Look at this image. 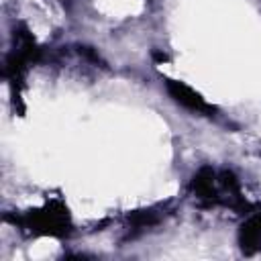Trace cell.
Returning <instances> with one entry per match:
<instances>
[{"instance_id": "cell-1", "label": "cell", "mask_w": 261, "mask_h": 261, "mask_svg": "<svg viewBox=\"0 0 261 261\" xmlns=\"http://www.w3.org/2000/svg\"><path fill=\"white\" fill-rule=\"evenodd\" d=\"M6 220L14 226L22 228L29 234L35 237H53V239H65L71 232V216L63 202L49 200L39 208H31L22 214L10 216L6 214Z\"/></svg>"}, {"instance_id": "cell-2", "label": "cell", "mask_w": 261, "mask_h": 261, "mask_svg": "<svg viewBox=\"0 0 261 261\" xmlns=\"http://www.w3.org/2000/svg\"><path fill=\"white\" fill-rule=\"evenodd\" d=\"M188 190L204 206H222V192H220L218 171L214 167H210V165L200 167L192 175Z\"/></svg>"}, {"instance_id": "cell-3", "label": "cell", "mask_w": 261, "mask_h": 261, "mask_svg": "<svg viewBox=\"0 0 261 261\" xmlns=\"http://www.w3.org/2000/svg\"><path fill=\"white\" fill-rule=\"evenodd\" d=\"M165 90H167V94L171 96L173 102H177L179 106H184V108H188V110H192L196 114L214 116V112H216V108L210 102H206V98L200 92H196L194 88H190L184 82L165 80Z\"/></svg>"}, {"instance_id": "cell-4", "label": "cell", "mask_w": 261, "mask_h": 261, "mask_svg": "<svg viewBox=\"0 0 261 261\" xmlns=\"http://www.w3.org/2000/svg\"><path fill=\"white\" fill-rule=\"evenodd\" d=\"M239 247L245 255H253L261 249V212L251 214L239 228Z\"/></svg>"}, {"instance_id": "cell-5", "label": "cell", "mask_w": 261, "mask_h": 261, "mask_svg": "<svg viewBox=\"0 0 261 261\" xmlns=\"http://www.w3.org/2000/svg\"><path fill=\"white\" fill-rule=\"evenodd\" d=\"M161 212H157L155 208H143V210H135L128 214V224L133 230H145L149 226H155L161 220Z\"/></svg>"}, {"instance_id": "cell-6", "label": "cell", "mask_w": 261, "mask_h": 261, "mask_svg": "<svg viewBox=\"0 0 261 261\" xmlns=\"http://www.w3.org/2000/svg\"><path fill=\"white\" fill-rule=\"evenodd\" d=\"M153 59H157V61H167V57H165L163 53H159V51H153Z\"/></svg>"}]
</instances>
